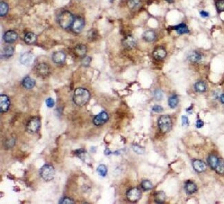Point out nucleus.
Instances as JSON below:
<instances>
[{
    "label": "nucleus",
    "mask_w": 224,
    "mask_h": 204,
    "mask_svg": "<svg viewBox=\"0 0 224 204\" xmlns=\"http://www.w3.org/2000/svg\"><path fill=\"white\" fill-rule=\"evenodd\" d=\"M90 98V94L88 90L86 89L79 87L74 92L73 100L74 103L79 107H83L88 103Z\"/></svg>",
    "instance_id": "f257e3e1"
},
{
    "label": "nucleus",
    "mask_w": 224,
    "mask_h": 204,
    "mask_svg": "<svg viewBox=\"0 0 224 204\" xmlns=\"http://www.w3.org/2000/svg\"><path fill=\"white\" fill-rule=\"evenodd\" d=\"M74 17L70 12L65 10L61 13L58 18V22L60 26L64 29L70 28L74 22Z\"/></svg>",
    "instance_id": "f03ea898"
},
{
    "label": "nucleus",
    "mask_w": 224,
    "mask_h": 204,
    "mask_svg": "<svg viewBox=\"0 0 224 204\" xmlns=\"http://www.w3.org/2000/svg\"><path fill=\"white\" fill-rule=\"evenodd\" d=\"M39 174L44 181H50L53 180L55 177V169L51 165L45 164L39 170Z\"/></svg>",
    "instance_id": "7ed1b4c3"
},
{
    "label": "nucleus",
    "mask_w": 224,
    "mask_h": 204,
    "mask_svg": "<svg viewBox=\"0 0 224 204\" xmlns=\"http://www.w3.org/2000/svg\"><path fill=\"white\" fill-rule=\"evenodd\" d=\"M172 125L171 118L168 115H163L158 119V126L162 133H167Z\"/></svg>",
    "instance_id": "20e7f679"
},
{
    "label": "nucleus",
    "mask_w": 224,
    "mask_h": 204,
    "mask_svg": "<svg viewBox=\"0 0 224 204\" xmlns=\"http://www.w3.org/2000/svg\"><path fill=\"white\" fill-rule=\"evenodd\" d=\"M41 122L38 117H33L28 120L26 125V129L28 133H36L40 128Z\"/></svg>",
    "instance_id": "39448f33"
},
{
    "label": "nucleus",
    "mask_w": 224,
    "mask_h": 204,
    "mask_svg": "<svg viewBox=\"0 0 224 204\" xmlns=\"http://www.w3.org/2000/svg\"><path fill=\"white\" fill-rule=\"evenodd\" d=\"M142 196V191L138 188H132L126 193V197L130 202L136 203Z\"/></svg>",
    "instance_id": "423d86ee"
},
{
    "label": "nucleus",
    "mask_w": 224,
    "mask_h": 204,
    "mask_svg": "<svg viewBox=\"0 0 224 204\" xmlns=\"http://www.w3.org/2000/svg\"><path fill=\"white\" fill-rule=\"evenodd\" d=\"M36 73L42 78H45L48 76L50 73L49 65L45 63H39L36 67Z\"/></svg>",
    "instance_id": "0eeeda50"
},
{
    "label": "nucleus",
    "mask_w": 224,
    "mask_h": 204,
    "mask_svg": "<svg viewBox=\"0 0 224 204\" xmlns=\"http://www.w3.org/2000/svg\"><path fill=\"white\" fill-rule=\"evenodd\" d=\"M109 119V116L106 112L102 111L100 114L97 115L93 119V123L94 125L96 126H101L104 125L105 123L107 122V121Z\"/></svg>",
    "instance_id": "6e6552de"
},
{
    "label": "nucleus",
    "mask_w": 224,
    "mask_h": 204,
    "mask_svg": "<svg viewBox=\"0 0 224 204\" xmlns=\"http://www.w3.org/2000/svg\"><path fill=\"white\" fill-rule=\"evenodd\" d=\"M10 106V101L9 98L4 94L0 96V111L1 113H6L9 110Z\"/></svg>",
    "instance_id": "1a4fd4ad"
},
{
    "label": "nucleus",
    "mask_w": 224,
    "mask_h": 204,
    "mask_svg": "<svg viewBox=\"0 0 224 204\" xmlns=\"http://www.w3.org/2000/svg\"><path fill=\"white\" fill-rule=\"evenodd\" d=\"M166 55H167V52L166 50L162 46L157 47L155 48L153 52V58L157 61H161L164 59Z\"/></svg>",
    "instance_id": "9d476101"
},
{
    "label": "nucleus",
    "mask_w": 224,
    "mask_h": 204,
    "mask_svg": "<svg viewBox=\"0 0 224 204\" xmlns=\"http://www.w3.org/2000/svg\"><path fill=\"white\" fill-rule=\"evenodd\" d=\"M84 25V20L81 17H77L74 20L73 25H72V28H73V30L75 33H79V32H81L83 30Z\"/></svg>",
    "instance_id": "9b49d317"
},
{
    "label": "nucleus",
    "mask_w": 224,
    "mask_h": 204,
    "mask_svg": "<svg viewBox=\"0 0 224 204\" xmlns=\"http://www.w3.org/2000/svg\"><path fill=\"white\" fill-rule=\"evenodd\" d=\"M122 44L126 49L131 50L137 46V41L136 39L131 35H128L123 39Z\"/></svg>",
    "instance_id": "f8f14e48"
},
{
    "label": "nucleus",
    "mask_w": 224,
    "mask_h": 204,
    "mask_svg": "<svg viewBox=\"0 0 224 204\" xmlns=\"http://www.w3.org/2000/svg\"><path fill=\"white\" fill-rule=\"evenodd\" d=\"M20 63L24 65H30L34 61V55L31 52L23 54L20 58Z\"/></svg>",
    "instance_id": "ddd939ff"
},
{
    "label": "nucleus",
    "mask_w": 224,
    "mask_h": 204,
    "mask_svg": "<svg viewBox=\"0 0 224 204\" xmlns=\"http://www.w3.org/2000/svg\"><path fill=\"white\" fill-rule=\"evenodd\" d=\"M66 55L62 51H57L53 54L52 59L56 64H62L66 61Z\"/></svg>",
    "instance_id": "4468645a"
},
{
    "label": "nucleus",
    "mask_w": 224,
    "mask_h": 204,
    "mask_svg": "<svg viewBox=\"0 0 224 204\" xmlns=\"http://www.w3.org/2000/svg\"><path fill=\"white\" fill-rule=\"evenodd\" d=\"M18 35L15 31L13 30H8L3 35V41L7 43H13L17 39Z\"/></svg>",
    "instance_id": "2eb2a0df"
},
{
    "label": "nucleus",
    "mask_w": 224,
    "mask_h": 204,
    "mask_svg": "<svg viewBox=\"0 0 224 204\" xmlns=\"http://www.w3.org/2000/svg\"><path fill=\"white\" fill-rule=\"evenodd\" d=\"M193 166L197 173H203L207 168L205 163L200 159H194L193 162Z\"/></svg>",
    "instance_id": "dca6fc26"
},
{
    "label": "nucleus",
    "mask_w": 224,
    "mask_h": 204,
    "mask_svg": "<svg viewBox=\"0 0 224 204\" xmlns=\"http://www.w3.org/2000/svg\"><path fill=\"white\" fill-rule=\"evenodd\" d=\"M187 59L189 61H190L191 63H197L201 61V60L202 59V56L197 51H192V52H190L188 54Z\"/></svg>",
    "instance_id": "f3484780"
},
{
    "label": "nucleus",
    "mask_w": 224,
    "mask_h": 204,
    "mask_svg": "<svg viewBox=\"0 0 224 204\" xmlns=\"http://www.w3.org/2000/svg\"><path fill=\"white\" fill-rule=\"evenodd\" d=\"M184 188H185L187 194L188 195H192L197 191V185L192 181H187L185 183Z\"/></svg>",
    "instance_id": "a211bd4d"
},
{
    "label": "nucleus",
    "mask_w": 224,
    "mask_h": 204,
    "mask_svg": "<svg viewBox=\"0 0 224 204\" xmlns=\"http://www.w3.org/2000/svg\"><path fill=\"white\" fill-rule=\"evenodd\" d=\"M74 51L77 56L84 58L86 56V54L87 53V48H86L85 45L78 44L75 46Z\"/></svg>",
    "instance_id": "6ab92c4d"
},
{
    "label": "nucleus",
    "mask_w": 224,
    "mask_h": 204,
    "mask_svg": "<svg viewBox=\"0 0 224 204\" xmlns=\"http://www.w3.org/2000/svg\"><path fill=\"white\" fill-rule=\"evenodd\" d=\"M14 54V48L13 47L10 46H5L3 48L1 52V57L2 59H9Z\"/></svg>",
    "instance_id": "aec40b11"
},
{
    "label": "nucleus",
    "mask_w": 224,
    "mask_h": 204,
    "mask_svg": "<svg viewBox=\"0 0 224 204\" xmlns=\"http://www.w3.org/2000/svg\"><path fill=\"white\" fill-rule=\"evenodd\" d=\"M220 159L215 155H210L208 158V164L210 167L213 170H215L216 166L219 164Z\"/></svg>",
    "instance_id": "412c9836"
},
{
    "label": "nucleus",
    "mask_w": 224,
    "mask_h": 204,
    "mask_svg": "<svg viewBox=\"0 0 224 204\" xmlns=\"http://www.w3.org/2000/svg\"><path fill=\"white\" fill-rule=\"evenodd\" d=\"M142 37L144 41H146V42H153L155 39H156V34L153 30H146V32H144V33L142 35Z\"/></svg>",
    "instance_id": "4be33fe9"
},
{
    "label": "nucleus",
    "mask_w": 224,
    "mask_h": 204,
    "mask_svg": "<svg viewBox=\"0 0 224 204\" xmlns=\"http://www.w3.org/2000/svg\"><path fill=\"white\" fill-rule=\"evenodd\" d=\"M172 29L173 30H175L179 35L188 34V33H189V32H190L188 28V26H187V25L184 23H182L177 25H176V26L172 27Z\"/></svg>",
    "instance_id": "5701e85b"
},
{
    "label": "nucleus",
    "mask_w": 224,
    "mask_h": 204,
    "mask_svg": "<svg viewBox=\"0 0 224 204\" xmlns=\"http://www.w3.org/2000/svg\"><path fill=\"white\" fill-rule=\"evenodd\" d=\"M22 85L27 89H31L35 86V81L34 79H32V78L29 77V76H26L25 77L23 81H22Z\"/></svg>",
    "instance_id": "b1692460"
},
{
    "label": "nucleus",
    "mask_w": 224,
    "mask_h": 204,
    "mask_svg": "<svg viewBox=\"0 0 224 204\" xmlns=\"http://www.w3.org/2000/svg\"><path fill=\"white\" fill-rule=\"evenodd\" d=\"M37 36L33 32H28L24 36V42L28 45L33 44L37 41Z\"/></svg>",
    "instance_id": "393cba45"
},
{
    "label": "nucleus",
    "mask_w": 224,
    "mask_h": 204,
    "mask_svg": "<svg viewBox=\"0 0 224 204\" xmlns=\"http://www.w3.org/2000/svg\"><path fill=\"white\" fill-rule=\"evenodd\" d=\"M165 200V195L164 192H157L154 195V201L157 203H163Z\"/></svg>",
    "instance_id": "a878e982"
},
{
    "label": "nucleus",
    "mask_w": 224,
    "mask_h": 204,
    "mask_svg": "<svg viewBox=\"0 0 224 204\" xmlns=\"http://www.w3.org/2000/svg\"><path fill=\"white\" fill-rule=\"evenodd\" d=\"M194 88L197 92L204 93L207 89V85L204 81H199L195 84Z\"/></svg>",
    "instance_id": "bb28decb"
},
{
    "label": "nucleus",
    "mask_w": 224,
    "mask_h": 204,
    "mask_svg": "<svg viewBox=\"0 0 224 204\" xmlns=\"http://www.w3.org/2000/svg\"><path fill=\"white\" fill-rule=\"evenodd\" d=\"M179 103V98L176 95H172L168 99V105L171 108L174 109L175 108Z\"/></svg>",
    "instance_id": "cd10ccee"
},
{
    "label": "nucleus",
    "mask_w": 224,
    "mask_h": 204,
    "mask_svg": "<svg viewBox=\"0 0 224 204\" xmlns=\"http://www.w3.org/2000/svg\"><path fill=\"white\" fill-rule=\"evenodd\" d=\"M8 5L4 2L0 3V16L3 17L8 12Z\"/></svg>",
    "instance_id": "c85d7f7f"
},
{
    "label": "nucleus",
    "mask_w": 224,
    "mask_h": 204,
    "mask_svg": "<svg viewBox=\"0 0 224 204\" xmlns=\"http://www.w3.org/2000/svg\"><path fill=\"white\" fill-rule=\"evenodd\" d=\"M141 186H142V188L143 190L145 191H150L153 188V184H152L149 180H147L142 181V184H141Z\"/></svg>",
    "instance_id": "c756f323"
},
{
    "label": "nucleus",
    "mask_w": 224,
    "mask_h": 204,
    "mask_svg": "<svg viewBox=\"0 0 224 204\" xmlns=\"http://www.w3.org/2000/svg\"><path fill=\"white\" fill-rule=\"evenodd\" d=\"M97 173H98V174H99L100 176L104 177L106 176V174L108 173V169H107V167L105 165L101 164L98 167H97Z\"/></svg>",
    "instance_id": "7c9ffc66"
},
{
    "label": "nucleus",
    "mask_w": 224,
    "mask_h": 204,
    "mask_svg": "<svg viewBox=\"0 0 224 204\" xmlns=\"http://www.w3.org/2000/svg\"><path fill=\"white\" fill-rule=\"evenodd\" d=\"M215 170L216 171V173H217L219 174L224 175V161L222 159H220L219 164L216 166V168Z\"/></svg>",
    "instance_id": "2f4dec72"
},
{
    "label": "nucleus",
    "mask_w": 224,
    "mask_h": 204,
    "mask_svg": "<svg viewBox=\"0 0 224 204\" xmlns=\"http://www.w3.org/2000/svg\"><path fill=\"white\" fill-rule=\"evenodd\" d=\"M215 6L219 13L224 12V0H216Z\"/></svg>",
    "instance_id": "473e14b6"
},
{
    "label": "nucleus",
    "mask_w": 224,
    "mask_h": 204,
    "mask_svg": "<svg viewBox=\"0 0 224 204\" xmlns=\"http://www.w3.org/2000/svg\"><path fill=\"white\" fill-rule=\"evenodd\" d=\"M141 3V0H127L128 6L130 8L134 9L137 8Z\"/></svg>",
    "instance_id": "72a5a7b5"
},
{
    "label": "nucleus",
    "mask_w": 224,
    "mask_h": 204,
    "mask_svg": "<svg viewBox=\"0 0 224 204\" xmlns=\"http://www.w3.org/2000/svg\"><path fill=\"white\" fill-rule=\"evenodd\" d=\"M132 148H133V151H134L136 153L139 155H142L144 153V148H142V147H140L139 145H137V144L133 145Z\"/></svg>",
    "instance_id": "f704fd0d"
},
{
    "label": "nucleus",
    "mask_w": 224,
    "mask_h": 204,
    "mask_svg": "<svg viewBox=\"0 0 224 204\" xmlns=\"http://www.w3.org/2000/svg\"><path fill=\"white\" fill-rule=\"evenodd\" d=\"M154 97L157 100H161L163 98V93H162L161 90L160 89H156L154 92Z\"/></svg>",
    "instance_id": "c9c22d12"
},
{
    "label": "nucleus",
    "mask_w": 224,
    "mask_h": 204,
    "mask_svg": "<svg viewBox=\"0 0 224 204\" xmlns=\"http://www.w3.org/2000/svg\"><path fill=\"white\" fill-rule=\"evenodd\" d=\"M15 143V139H14L13 137L10 138L5 142V147L6 148H10L13 147L14 144Z\"/></svg>",
    "instance_id": "e433bc0d"
},
{
    "label": "nucleus",
    "mask_w": 224,
    "mask_h": 204,
    "mask_svg": "<svg viewBox=\"0 0 224 204\" xmlns=\"http://www.w3.org/2000/svg\"><path fill=\"white\" fill-rule=\"evenodd\" d=\"M91 62V58L89 56H84L81 61V64L85 67H88Z\"/></svg>",
    "instance_id": "4c0bfd02"
},
{
    "label": "nucleus",
    "mask_w": 224,
    "mask_h": 204,
    "mask_svg": "<svg viewBox=\"0 0 224 204\" xmlns=\"http://www.w3.org/2000/svg\"><path fill=\"white\" fill-rule=\"evenodd\" d=\"M46 104L47 105V107L51 108V107H53L54 105H55V101H54L53 98H47L46 100Z\"/></svg>",
    "instance_id": "58836bf2"
},
{
    "label": "nucleus",
    "mask_w": 224,
    "mask_h": 204,
    "mask_svg": "<svg viewBox=\"0 0 224 204\" xmlns=\"http://www.w3.org/2000/svg\"><path fill=\"white\" fill-rule=\"evenodd\" d=\"M88 37L89 39H91V40H92L94 39H96V37H97V32L95 30H91L88 32Z\"/></svg>",
    "instance_id": "ea45409f"
},
{
    "label": "nucleus",
    "mask_w": 224,
    "mask_h": 204,
    "mask_svg": "<svg viewBox=\"0 0 224 204\" xmlns=\"http://www.w3.org/2000/svg\"><path fill=\"white\" fill-rule=\"evenodd\" d=\"M59 203H74V201L68 197H65L61 199L59 201Z\"/></svg>",
    "instance_id": "a19ab883"
},
{
    "label": "nucleus",
    "mask_w": 224,
    "mask_h": 204,
    "mask_svg": "<svg viewBox=\"0 0 224 204\" xmlns=\"http://www.w3.org/2000/svg\"><path fill=\"white\" fill-rule=\"evenodd\" d=\"M164 109L161 106H160V105H154V106L153 107V111L156 112V113H160L161 111H163Z\"/></svg>",
    "instance_id": "79ce46f5"
},
{
    "label": "nucleus",
    "mask_w": 224,
    "mask_h": 204,
    "mask_svg": "<svg viewBox=\"0 0 224 204\" xmlns=\"http://www.w3.org/2000/svg\"><path fill=\"white\" fill-rule=\"evenodd\" d=\"M182 125L183 126H188L189 125V120L188 118V117L185 115H183L182 117Z\"/></svg>",
    "instance_id": "37998d69"
},
{
    "label": "nucleus",
    "mask_w": 224,
    "mask_h": 204,
    "mask_svg": "<svg viewBox=\"0 0 224 204\" xmlns=\"http://www.w3.org/2000/svg\"><path fill=\"white\" fill-rule=\"evenodd\" d=\"M204 125V123L203 121H202L201 120H200V119L197 120V122H196V126H197V128L200 129V128H201V127L203 126Z\"/></svg>",
    "instance_id": "c03bdc74"
},
{
    "label": "nucleus",
    "mask_w": 224,
    "mask_h": 204,
    "mask_svg": "<svg viewBox=\"0 0 224 204\" xmlns=\"http://www.w3.org/2000/svg\"><path fill=\"white\" fill-rule=\"evenodd\" d=\"M200 15L203 18H206L209 16V13L206 11H205V10H201L200 12Z\"/></svg>",
    "instance_id": "a18cd8bd"
},
{
    "label": "nucleus",
    "mask_w": 224,
    "mask_h": 204,
    "mask_svg": "<svg viewBox=\"0 0 224 204\" xmlns=\"http://www.w3.org/2000/svg\"><path fill=\"white\" fill-rule=\"evenodd\" d=\"M220 101L221 102V103L224 104V94H222L221 96H220Z\"/></svg>",
    "instance_id": "49530a36"
},
{
    "label": "nucleus",
    "mask_w": 224,
    "mask_h": 204,
    "mask_svg": "<svg viewBox=\"0 0 224 204\" xmlns=\"http://www.w3.org/2000/svg\"><path fill=\"white\" fill-rule=\"evenodd\" d=\"M192 109H193V106H191L190 107H189L188 109H186V111L187 112H188L189 114H192L193 111H192Z\"/></svg>",
    "instance_id": "de8ad7c7"
},
{
    "label": "nucleus",
    "mask_w": 224,
    "mask_h": 204,
    "mask_svg": "<svg viewBox=\"0 0 224 204\" xmlns=\"http://www.w3.org/2000/svg\"><path fill=\"white\" fill-rule=\"evenodd\" d=\"M165 1H166V2H167L169 3H174L175 0H165Z\"/></svg>",
    "instance_id": "09e8293b"
}]
</instances>
